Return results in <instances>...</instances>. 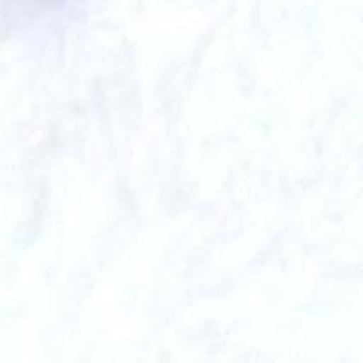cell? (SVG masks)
<instances>
[{
    "mask_svg": "<svg viewBox=\"0 0 363 363\" xmlns=\"http://www.w3.org/2000/svg\"><path fill=\"white\" fill-rule=\"evenodd\" d=\"M55 0H4L9 11H16L18 14H27V13H34V11L43 9V7L50 6Z\"/></svg>",
    "mask_w": 363,
    "mask_h": 363,
    "instance_id": "cell-1",
    "label": "cell"
}]
</instances>
